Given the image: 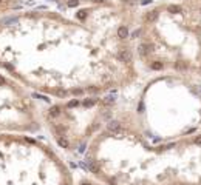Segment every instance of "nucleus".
<instances>
[{"label":"nucleus","instance_id":"1","mask_svg":"<svg viewBox=\"0 0 201 185\" xmlns=\"http://www.w3.org/2000/svg\"><path fill=\"white\" fill-rule=\"evenodd\" d=\"M138 11L22 8L0 19V73L53 100L122 91L142 76L133 51Z\"/></svg>","mask_w":201,"mask_h":185},{"label":"nucleus","instance_id":"2","mask_svg":"<svg viewBox=\"0 0 201 185\" xmlns=\"http://www.w3.org/2000/svg\"><path fill=\"white\" fill-rule=\"evenodd\" d=\"M104 185H201V133L167 142H147L110 125L80 162Z\"/></svg>","mask_w":201,"mask_h":185},{"label":"nucleus","instance_id":"3","mask_svg":"<svg viewBox=\"0 0 201 185\" xmlns=\"http://www.w3.org/2000/svg\"><path fill=\"white\" fill-rule=\"evenodd\" d=\"M133 51L142 76H201V0H155L142 6Z\"/></svg>","mask_w":201,"mask_h":185},{"label":"nucleus","instance_id":"4","mask_svg":"<svg viewBox=\"0 0 201 185\" xmlns=\"http://www.w3.org/2000/svg\"><path fill=\"white\" fill-rule=\"evenodd\" d=\"M201 116V85L184 76H141L119 91L115 127L147 142H167L193 136Z\"/></svg>","mask_w":201,"mask_h":185},{"label":"nucleus","instance_id":"5","mask_svg":"<svg viewBox=\"0 0 201 185\" xmlns=\"http://www.w3.org/2000/svg\"><path fill=\"white\" fill-rule=\"evenodd\" d=\"M119 91L53 100L40 108L43 130L65 159L80 164L93 141L113 124Z\"/></svg>","mask_w":201,"mask_h":185},{"label":"nucleus","instance_id":"6","mask_svg":"<svg viewBox=\"0 0 201 185\" xmlns=\"http://www.w3.org/2000/svg\"><path fill=\"white\" fill-rule=\"evenodd\" d=\"M64 154L37 134L0 133V185H74Z\"/></svg>","mask_w":201,"mask_h":185},{"label":"nucleus","instance_id":"7","mask_svg":"<svg viewBox=\"0 0 201 185\" xmlns=\"http://www.w3.org/2000/svg\"><path fill=\"white\" fill-rule=\"evenodd\" d=\"M40 108L28 89L0 73V133H42Z\"/></svg>","mask_w":201,"mask_h":185},{"label":"nucleus","instance_id":"8","mask_svg":"<svg viewBox=\"0 0 201 185\" xmlns=\"http://www.w3.org/2000/svg\"><path fill=\"white\" fill-rule=\"evenodd\" d=\"M60 10H79V8H87V6H119V8H130L132 6L130 0H56Z\"/></svg>","mask_w":201,"mask_h":185},{"label":"nucleus","instance_id":"9","mask_svg":"<svg viewBox=\"0 0 201 185\" xmlns=\"http://www.w3.org/2000/svg\"><path fill=\"white\" fill-rule=\"evenodd\" d=\"M23 5L25 0H0V19L22 10Z\"/></svg>","mask_w":201,"mask_h":185},{"label":"nucleus","instance_id":"10","mask_svg":"<svg viewBox=\"0 0 201 185\" xmlns=\"http://www.w3.org/2000/svg\"><path fill=\"white\" fill-rule=\"evenodd\" d=\"M74 185H104L101 180H97L96 177H93L91 174L82 171L80 174L76 176V180H74Z\"/></svg>","mask_w":201,"mask_h":185},{"label":"nucleus","instance_id":"11","mask_svg":"<svg viewBox=\"0 0 201 185\" xmlns=\"http://www.w3.org/2000/svg\"><path fill=\"white\" fill-rule=\"evenodd\" d=\"M130 2H132V6L135 8V10H141L142 6L149 5V3L155 2V0H130Z\"/></svg>","mask_w":201,"mask_h":185}]
</instances>
